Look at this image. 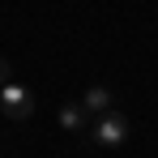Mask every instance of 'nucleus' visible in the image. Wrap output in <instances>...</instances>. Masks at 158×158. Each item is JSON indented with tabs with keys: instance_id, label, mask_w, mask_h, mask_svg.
<instances>
[{
	"instance_id": "1",
	"label": "nucleus",
	"mask_w": 158,
	"mask_h": 158,
	"mask_svg": "<svg viewBox=\"0 0 158 158\" xmlns=\"http://www.w3.org/2000/svg\"><path fill=\"white\" fill-rule=\"evenodd\" d=\"M90 141H94V145H103V150H115V145H124V141H128V115L111 107L107 115H98V120H94V128H90Z\"/></svg>"
},
{
	"instance_id": "2",
	"label": "nucleus",
	"mask_w": 158,
	"mask_h": 158,
	"mask_svg": "<svg viewBox=\"0 0 158 158\" xmlns=\"http://www.w3.org/2000/svg\"><path fill=\"white\" fill-rule=\"evenodd\" d=\"M0 111H4L9 120H30V115H34V94H30L22 81H9V85L0 90Z\"/></svg>"
},
{
	"instance_id": "3",
	"label": "nucleus",
	"mask_w": 158,
	"mask_h": 158,
	"mask_svg": "<svg viewBox=\"0 0 158 158\" xmlns=\"http://www.w3.org/2000/svg\"><path fill=\"white\" fill-rule=\"evenodd\" d=\"M81 107H85V115H107L111 111V94H107V85H90L85 90V98H81Z\"/></svg>"
},
{
	"instance_id": "4",
	"label": "nucleus",
	"mask_w": 158,
	"mask_h": 158,
	"mask_svg": "<svg viewBox=\"0 0 158 158\" xmlns=\"http://www.w3.org/2000/svg\"><path fill=\"white\" fill-rule=\"evenodd\" d=\"M85 120H90V115H85V107H81V103H64V107H60V128L81 132V128H85Z\"/></svg>"
},
{
	"instance_id": "5",
	"label": "nucleus",
	"mask_w": 158,
	"mask_h": 158,
	"mask_svg": "<svg viewBox=\"0 0 158 158\" xmlns=\"http://www.w3.org/2000/svg\"><path fill=\"white\" fill-rule=\"evenodd\" d=\"M9 81H13V69H9V60H4V56H0V90H4V85H9Z\"/></svg>"
}]
</instances>
